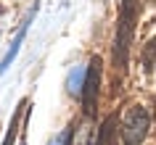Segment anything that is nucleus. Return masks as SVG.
I'll return each instance as SVG.
<instances>
[{"instance_id":"obj_1","label":"nucleus","mask_w":156,"mask_h":145,"mask_svg":"<svg viewBox=\"0 0 156 145\" xmlns=\"http://www.w3.org/2000/svg\"><path fill=\"white\" fill-rule=\"evenodd\" d=\"M148 124H151L148 111L143 105H132L130 111H127V116H124V121H122L124 145H140L143 137H146V132H148Z\"/></svg>"},{"instance_id":"obj_2","label":"nucleus","mask_w":156,"mask_h":145,"mask_svg":"<svg viewBox=\"0 0 156 145\" xmlns=\"http://www.w3.org/2000/svg\"><path fill=\"white\" fill-rule=\"evenodd\" d=\"M132 21H135V0H122L119 34H116V50H114L116 66H124V61H127V48H130V37H132Z\"/></svg>"},{"instance_id":"obj_3","label":"nucleus","mask_w":156,"mask_h":145,"mask_svg":"<svg viewBox=\"0 0 156 145\" xmlns=\"http://www.w3.org/2000/svg\"><path fill=\"white\" fill-rule=\"evenodd\" d=\"M98 87H101V58H93L90 66H87L85 87H82V103H85V113H87V116H93V113H95Z\"/></svg>"},{"instance_id":"obj_4","label":"nucleus","mask_w":156,"mask_h":145,"mask_svg":"<svg viewBox=\"0 0 156 145\" xmlns=\"http://www.w3.org/2000/svg\"><path fill=\"white\" fill-rule=\"evenodd\" d=\"M119 129V119H116V113L106 116V121L101 124V132H98V145H116V132Z\"/></svg>"},{"instance_id":"obj_5","label":"nucleus","mask_w":156,"mask_h":145,"mask_svg":"<svg viewBox=\"0 0 156 145\" xmlns=\"http://www.w3.org/2000/svg\"><path fill=\"white\" fill-rule=\"evenodd\" d=\"M27 24H29V21H27ZM27 24L21 26V32L16 34V40H13V45H11V50H8V53H5V58L0 61V74L5 71V69H8V66H11V61L16 58V53H19V45H21V40H24V34H27Z\"/></svg>"},{"instance_id":"obj_6","label":"nucleus","mask_w":156,"mask_h":145,"mask_svg":"<svg viewBox=\"0 0 156 145\" xmlns=\"http://www.w3.org/2000/svg\"><path fill=\"white\" fill-rule=\"evenodd\" d=\"M85 77H87V74H85L82 69H74V71L69 74V92H72V95H82Z\"/></svg>"},{"instance_id":"obj_7","label":"nucleus","mask_w":156,"mask_h":145,"mask_svg":"<svg viewBox=\"0 0 156 145\" xmlns=\"http://www.w3.org/2000/svg\"><path fill=\"white\" fill-rule=\"evenodd\" d=\"M16 132H19V111L13 113V119H11V127H8V135H5L3 145H13V140H16Z\"/></svg>"},{"instance_id":"obj_8","label":"nucleus","mask_w":156,"mask_h":145,"mask_svg":"<svg viewBox=\"0 0 156 145\" xmlns=\"http://www.w3.org/2000/svg\"><path fill=\"white\" fill-rule=\"evenodd\" d=\"M154 61H156V40H151V42H148V48H146V53H143V64H146V69H151Z\"/></svg>"},{"instance_id":"obj_9","label":"nucleus","mask_w":156,"mask_h":145,"mask_svg":"<svg viewBox=\"0 0 156 145\" xmlns=\"http://www.w3.org/2000/svg\"><path fill=\"white\" fill-rule=\"evenodd\" d=\"M72 145H90V127H80Z\"/></svg>"},{"instance_id":"obj_10","label":"nucleus","mask_w":156,"mask_h":145,"mask_svg":"<svg viewBox=\"0 0 156 145\" xmlns=\"http://www.w3.org/2000/svg\"><path fill=\"white\" fill-rule=\"evenodd\" d=\"M72 137H74V129H64L58 137L50 140V145H69V143H72Z\"/></svg>"},{"instance_id":"obj_11","label":"nucleus","mask_w":156,"mask_h":145,"mask_svg":"<svg viewBox=\"0 0 156 145\" xmlns=\"http://www.w3.org/2000/svg\"><path fill=\"white\" fill-rule=\"evenodd\" d=\"M154 3H156V0H154Z\"/></svg>"}]
</instances>
